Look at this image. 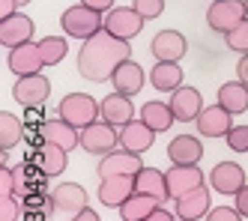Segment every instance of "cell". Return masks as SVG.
Here are the masks:
<instances>
[{
  "instance_id": "obj_1",
  "label": "cell",
  "mask_w": 248,
  "mask_h": 221,
  "mask_svg": "<svg viewBox=\"0 0 248 221\" xmlns=\"http://www.w3.org/2000/svg\"><path fill=\"white\" fill-rule=\"evenodd\" d=\"M126 60H132L129 42L117 39L108 30H99L78 48V75L93 84H102V81H111L120 63H126Z\"/></svg>"
},
{
  "instance_id": "obj_2",
  "label": "cell",
  "mask_w": 248,
  "mask_h": 221,
  "mask_svg": "<svg viewBox=\"0 0 248 221\" xmlns=\"http://www.w3.org/2000/svg\"><path fill=\"white\" fill-rule=\"evenodd\" d=\"M60 27H63L66 36L87 42L90 36H96L99 30H105V18H102V12H96V9H90V6L75 3V6H69V9L60 15Z\"/></svg>"
},
{
  "instance_id": "obj_3",
  "label": "cell",
  "mask_w": 248,
  "mask_h": 221,
  "mask_svg": "<svg viewBox=\"0 0 248 221\" xmlns=\"http://www.w3.org/2000/svg\"><path fill=\"white\" fill-rule=\"evenodd\" d=\"M57 117L72 123L75 128H87L102 117V102H96L90 93H69L57 105Z\"/></svg>"
},
{
  "instance_id": "obj_4",
  "label": "cell",
  "mask_w": 248,
  "mask_h": 221,
  "mask_svg": "<svg viewBox=\"0 0 248 221\" xmlns=\"http://www.w3.org/2000/svg\"><path fill=\"white\" fill-rule=\"evenodd\" d=\"M114 146H120V128L105 123V120H96L87 128H81V150L90 153V156H108L114 153Z\"/></svg>"
},
{
  "instance_id": "obj_5",
  "label": "cell",
  "mask_w": 248,
  "mask_h": 221,
  "mask_svg": "<svg viewBox=\"0 0 248 221\" xmlns=\"http://www.w3.org/2000/svg\"><path fill=\"white\" fill-rule=\"evenodd\" d=\"M245 18V0H212V6L206 9V24L216 33H230Z\"/></svg>"
},
{
  "instance_id": "obj_6",
  "label": "cell",
  "mask_w": 248,
  "mask_h": 221,
  "mask_svg": "<svg viewBox=\"0 0 248 221\" xmlns=\"http://www.w3.org/2000/svg\"><path fill=\"white\" fill-rule=\"evenodd\" d=\"M51 96V81L42 75V72H36V75H24L15 81L12 87V99L24 105V108H42Z\"/></svg>"
},
{
  "instance_id": "obj_7",
  "label": "cell",
  "mask_w": 248,
  "mask_h": 221,
  "mask_svg": "<svg viewBox=\"0 0 248 221\" xmlns=\"http://www.w3.org/2000/svg\"><path fill=\"white\" fill-rule=\"evenodd\" d=\"M105 30L117 39H135V36L144 30V18L138 15L135 6H114L108 15H105Z\"/></svg>"
},
{
  "instance_id": "obj_8",
  "label": "cell",
  "mask_w": 248,
  "mask_h": 221,
  "mask_svg": "<svg viewBox=\"0 0 248 221\" xmlns=\"http://www.w3.org/2000/svg\"><path fill=\"white\" fill-rule=\"evenodd\" d=\"M150 51H153V57L162 60V63H180L188 51V42L180 30H158L150 42Z\"/></svg>"
},
{
  "instance_id": "obj_9",
  "label": "cell",
  "mask_w": 248,
  "mask_h": 221,
  "mask_svg": "<svg viewBox=\"0 0 248 221\" xmlns=\"http://www.w3.org/2000/svg\"><path fill=\"white\" fill-rule=\"evenodd\" d=\"M39 143H54V146H63V150H75L81 146V128H75L72 123H66L63 117L57 120H45L39 126Z\"/></svg>"
},
{
  "instance_id": "obj_10",
  "label": "cell",
  "mask_w": 248,
  "mask_h": 221,
  "mask_svg": "<svg viewBox=\"0 0 248 221\" xmlns=\"http://www.w3.org/2000/svg\"><path fill=\"white\" fill-rule=\"evenodd\" d=\"M6 63H9V72H12V75H18V78H24V75H36V72L45 69L39 42H24V45H18V48H9Z\"/></svg>"
},
{
  "instance_id": "obj_11",
  "label": "cell",
  "mask_w": 248,
  "mask_h": 221,
  "mask_svg": "<svg viewBox=\"0 0 248 221\" xmlns=\"http://www.w3.org/2000/svg\"><path fill=\"white\" fill-rule=\"evenodd\" d=\"M140 168H144V161H140L138 153H129V150H114L108 156H102L99 161V179L105 176H135Z\"/></svg>"
},
{
  "instance_id": "obj_12",
  "label": "cell",
  "mask_w": 248,
  "mask_h": 221,
  "mask_svg": "<svg viewBox=\"0 0 248 221\" xmlns=\"http://www.w3.org/2000/svg\"><path fill=\"white\" fill-rule=\"evenodd\" d=\"M33 33H36L33 18L15 12V15H9V18L0 21V45L3 48H18L24 42H33Z\"/></svg>"
},
{
  "instance_id": "obj_13",
  "label": "cell",
  "mask_w": 248,
  "mask_h": 221,
  "mask_svg": "<svg viewBox=\"0 0 248 221\" xmlns=\"http://www.w3.org/2000/svg\"><path fill=\"white\" fill-rule=\"evenodd\" d=\"M170 108H173L176 123H194V120L201 117V110H203V96H201V90L183 84L180 90H173Z\"/></svg>"
},
{
  "instance_id": "obj_14",
  "label": "cell",
  "mask_w": 248,
  "mask_h": 221,
  "mask_svg": "<svg viewBox=\"0 0 248 221\" xmlns=\"http://www.w3.org/2000/svg\"><path fill=\"white\" fill-rule=\"evenodd\" d=\"M165 176H168V191H170L173 200L203 186V171L198 164H173Z\"/></svg>"
},
{
  "instance_id": "obj_15",
  "label": "cell",
  "mask_w": 248,
  "mask_h": 221,
  "mask_svg": "<svg viewBox=\"0 0 248 221\" xmlns=\"http://www.w3.org/2000/svg\"><path fill=\"white\" fill-rule=\"evenodd\" d=\"M209 186L218 194H236L245 189V171L236 161H218L209 174Z\"/></svg>"
},
{
  "instance_id": "obj_16",
  "label": "cell",
  "mask_w": 248,
  "mask_h": 221,
  "mask_svg": "<svg viewBox=\"0 0 248 221\" xmlns=\"http://www.w3.org/2000/svg\"><path fill=\"white\" fill-rule=\"evenodd\" d=\"M194 123H198V135L201 138H224L230 128H233V114L224 110L221 105H209V108L201 110V117Z\"/></svg>"
},
{
  "instance_id": "obj_17",
  "label": "cell",
  "mask_w": 248,
  "mask_h": 221,
  "mask_svg": "<svg viewBox=\"0 0 248 221\" xmlns=\"http://www.w3.org/2000/svg\"><path fill=\"white\" fill-rule=\"evenodd\" d=\"M135 194V176H105L99 179V200L102 206L120 209Z\"/></svg>"
},
{
  "instance_id": "obj_18",
  "label": "cell",
  "mask_w": 248,
  "mask_h": 221,
  "mask_svg": "<svg viewBox=\"0 0 248 221\" xmlns=\"http://www.w3.org/2000/svg\"><path fill=\"white\" fill-rule=\"evenodd\" d=\"M51 206L66 212V215H78L81 209H87V191L78 182H60V186L51 191Z\"/></svg>"
},
{
  "instance_id": "obj_19",
  "label": "cell",
  "mask_w": 248,
  "mask_h": 221,
  "mask_svg": "<svg viewBox=\"0 0 248 221\" xmlns=\"http://www.w3.org/2000/svg\"><path fill=\"white\" fill-rule=\"evenodd\" d=\"M153 141H155V132L144 120H132V123H126L120 128V146L129 150V153H138V156L147 153L153 146Z\"/></svg>"
},
{
  "instance_id": "obj_20",
  "label": "cell",
  "mask_w": 248,
  "mask_h": 221,
  "mask_svg": "<svg viewBox=\"0 0 248 221\" xmlns=\"http://www.w3.org/2000/svg\"><path fill=\"white\" fill-rule=\"evenodd\" d=\"M102 120L111 123L117 128H123L126 123L135 120V105H132V96H123V93H108L102 99Z\"/></svg>"
},
{
  "instance_id": "obj_21",
  "label": "cell",
  "mask_w": 248,
  "mask_h": 221,
  "mask_svg": "<svg viewBox=\"0 0 248 221\" xmlns=\"http://www.w3.org/2000/svg\"><path fill=\"white\" fill-rule=\"evenodd\" d=\"M135 191H138V194H147V197H155L158 204L170 200L168 176H165L162 171H155V168H147V164L135 174Z\"/></svg>"
},
{
  "instance_id": "obj_22",
  "label": "cell",
  "mask_w": 248,
  "mask_h": 221,
  "mask_svg": "<svg viewBox=\"0 0 248 221\" xmlns=\"http://www.w3.org/2000/svg\"><path fill=\"white\" fill-rule=\"evenodd\" d=\"M111 84L123 96H138L140 90H144V84H147V72L140 69L135 60H126V63H120V69L114 72Z\"/></svg>"
},
{
  "instance_id": "obj_23",
  "label": "cell",
  "mask_w": 248,
  "mask_h": 221,
  "mask_svg": "<svg viewBox=\"0 0 248 221\" xmlns=\"http://www.w3.org/2000/svg\"><path fill=\"white\" fill-rule=\"evenodd\" d=\"M168 158L173 164H198L203 158V143L198 135H176L168 143Z\"/></svg>"
},
{
  "instance_id": "obj_24",
  "label": "cell",
  "mask_w": 248,
  "mask_h": 221,
  "mask_svg": "<svg viewBox=\"0 0 248 221\" xmlns=\"http://www.w3.org/2000/svg\"><path fill=\"white\" fill-rule=\"evenodd\" d=\"M209 189L201 186V189H194L183 197H176V218H183V221H198V218H206L209 212Z\"/></svg>"
},
{
  "instance_id": "obj_25",
  "label": "cell",
  "mask_w": 248,
  "mask_h": 221,
  "mask_svg": "<svg viewBox=\"0 0 248 221\" xmlns=\"http://www.w3.org/2000/svg\"><path fill=\"white\" fill-rule=\"evenodd\" d=\"M69 153L63 150V146H54V143H39L36 156H33V164L39 168L42 176H60L66 171V158Z\"/></svg>"
},
{
  "instance_id": "obj_26",
  "label": "cell",
  "mask_w": 248,
  "mask_h": 221,
  "mask_svg": "<svg viewBox=\"0 0 248 221\" xmlns=\"http://www.w3.org/2000/svg\"><path fill=\"white\" fill-rule=\"evenodd\" d=\"M183 75L186 72L180 69V63H162L158 60L153 69H150V84L158 93H173V90L183 87Z\"/></svg>"
},
{
  "instance_id": "obj_27",
  "label": "cell",
  "mask_w": 248,
  "mask_h": 221,
  "mask_svg": "<svg viewBox=\"0 0 248 221\" xmlns=\"http://www.w3.org/2000/svg\"><path fill=\"white\" fill-rule=\"evenodd\" d=\"M218 105L230 114H245L248 110V84H242L239 78L236 81H227L218 87Z\"/></svg>"
},
{
  "instance_id": "obj_28",
  "label": "cell",
  "mask_w": 248,
  "mask_h": 221,
  "mask_svg": "<svg viewBox=\"0 0 248 221\" xmlns=\"http://www.w3.org/2000/svg\"><path fill=\"white\" fill-rule=\"evenodd\" d=\"M140 120H144L155 135H158V132H168V128L176 123L170 102H158V99H153V102H147L144 108H140Z\"/></svg>"
},
{
  "instance_id": "obj_29",
  "label": "cell",
  "mask_w": 248,
  "mask_h": 221,
  "mask_svg": "<svg viewBox=\"0 0 248 221\" xmlns=\"http://www.w3.org/2000/svg\"><path fill=\"white\" fill-rule=\"evenodd\" d=\"M158 206H162V204H158V200L155 197H147V194H132L129 200H126V204H123L117 212H120V218L123 221H144L147 215H153Z\"/></svg>"
},
{
  "instance_id": "obj_30",
  "label": "cell",
  "mask_w": 248,
  "mask_h": 221,
  "mask_svg": "<svg viewBox=\"0 0 248 221\" xmlns=\"http://www.w3.org/2000/svg\"><path fill=\"white\" fill-rule=\"evenodd\" d=\"M21 135H24V123H21V117L9 114V110H0V150L9 153L12 146H18Z\"/></svg>"
},
{
  "instance_id": "obj_31",
  "label": "cell",
  "mask_w": 248,
  "mask_h": 221,
  "mask_svg": "<svg viewBox=\"0 0 248 221\" xmlns=\"http://www.w3.org/2000/svg\"><path fill=\"white\" fill-rule=\"evenodd\" d=\"M39 51H42L45 66H57V63L66 57L69 45H66L63 36H45V39H39Z\"/></svg>"
},
{
  "instance_id": "obj_32",
  "label": "cell",
  "mask_w": 248,
  "mask_h": 221,
  "mask_svg": "<svg viewBox=\"0 0 248 221\" xmlns=\"http://www.w3.org/2000/svg\"><path fill=\"white\" fill-rule=\"evenodd\" d=\"M224 42L230 51H236V54H248V18L242 24H236L230 33H224Z\"/></svg>"
},
{
  "instance_id": "obj_33",
  "label": "cell",
  "mask_w": 248,
  "mask_h": 221,
  "mask_svg": "<svg viewBox=\"0 0 248 221\" xmlns=\"http://www.w3.org/2000/svg\"><path fill=\"white\" fill-rule=\"evenodd\" d=\"M18 218H21L18 194H0V221H18Z\"/></svg>"
},
{
  "instance_id": "obj_34",
  "label": "cell",
  "mask_w": 248,
  "mask_h": 221,
  "mask_svg": "<svg viewBox=\"0 0 248 221\" xmlns=\"http://www.w3.org/2000/svg\"><path fill=\"white\" fill-rule=\"evenodd\" d=\"M224 141L233 153H248V126H233L224 135Z\"/></svg>"
},
{
  "instance_id": "obj_35",
  "label": "cell",
  "mask_w": 248,
  "mask_h": 221,
  "mask_svg": "<svg viewBox=\"0 0 248 221\" xmlns=\"http://www.w3.org/2000/svg\"><path fill=\"white\" fill-rule=\"evenodd\" d=\"M132 6L138 9V15L144 18V21H153L165 12V0H132Z\"/></svg>"
},
{
  "instance_id": "obj_36",
  "label": "cell",
  "mask_w": 248,
  "mask_h": 221,
  "mask_svg": "<svg viewBox=\"0 0 248 221\" xmlns=\"http://www.w3.org/2000/svg\"><path fill=\"white\" fill-rule=\"evenodd\" d=\"M206 221H242V212L236 206H216L206 212Z\"/></svg>"
},
{
  "instance_id": "obj_37",
  "label": "cell",
  "mask_w": 248,
  "mask_h": 221,
  "mask_svg": "<svg viewBox=\"0 0 248 221\" xmlns=\"http://www.w3.org/2000/svg\"><path fill=\"white\" fill-rule=\"evenodd\" d=\"M0 194H15V174L12 168H0Z\"/></svg>"
},
{
  "instance_id": "obj_38",
  "label": "cell",
  "mask_w": 248,
  "mask_h": 221,
  "mask_svg": "<svg viewBox=\"0 0 248 221\" xmlns=\"http://www.w3.org/2000/svg\"><path fill=\"white\" fill-rule=\"evenodd\" d=\"M78 3L90 6V9H96V12H111V9H114V0H78Z\"/></svg>"
},
{
  "instance_id": "obj_39",
  "label": "cell",
  "mask_w": 248,
  "mask_h": 221,
  "mask_svg": "<svg viewBox=\"0 0 248 221\" xmlns=\"http://www.w3.org/2000/svg\"><path fill=\"white\" fill-rule=\"evenodd\" d=\"M233 197H236V209L242 212V218H248V182H245V189L236 191Z\"/></svg>"
},
{
  "instance_id": "obj_40",
  "label": "cell",
  "mask_w": 248,
  "mask_h": 221,
  "mask_svg": "<svg viewBox=\"0 0 248 221\" xmlns=\"http://www.w3.org/2000/svg\"><path fill=\"white\" fill-rule=\"evenodd\" d=\"M18 12V0H0V21Z\"/></svg>"
},
{
  "instance_id": "obj_41",
  "label": "cell",
  "mask_w": 248,
  "mask_h": 221,
  "mask_svg": "<svg viewBox=\"0 0 248 221\" xmlns=\"http://www.w3.org/2000/svg\"><path fill=\"white\" fill-rule=\"evenodd\" d=\"M236 78L242 84H248V54H239V63H236Z\"/></svg>"
},
{
  "instance_id": "obj_42",
  "label": "cell",
  "mask_w": 248,
  "mask_h": 221,
  "mask_svg": "<svg viewBox=\"0 0 248 221\" xmlns=\"http://www.w3.org/2000/svg\"><path fill=\"white\" fill-rule=\"evenodd\" d=\"M144 221H176V215H173V212H168L165 206H158V209H155L153 215H147Z\"/></svg>"
},
{
  "instance_id": "obj_43",
  "label": "cell",
  "mask_w": 248,
  "mask_h": 221,
  "mask_svg": "<svg viewBox=\"0 0 248 221\" xmlns=\"http://www.w3.org/2000/svg\"><path fill=\"white\" fill-rule=\"evenodd\" d=\"M69 221H102V218H99V215H96V212H93L90 206H87V209H81L78 215H72Z\"/></svg>"
},
{
  "instance_id": "obj_44",
  "label": "cell",
  "mask_w": 248,
  "mask_h": 221,
  "mask_svg": "<svg viewBox=\"0 0 248 221\" xmlns=\"http://www.w3.org/2000/svg\"><path fill=\"white\" fill-rule=\"evenodd\" d=\"M24 3H30V0H18V6H24Z\"/></svg>"
},
{
  "instance_id": "obj_45",
  "label": "cell",
  "mask_w": 248,
  "mask_h": 221,
  "mask_svg": "<svg viewBox=\"0 0 248 221\" xmlns=\"http://www.w3.org/2000/svg\"><path fill=\"white\" fill-rule=\"evenodd\" d=\"M245 12H248V0H245Z\"/></svg>"
},
{
  "instance_id": "obj_46",
  "label": "cell",
  "mask_w": 248,
  "mask_h": 221,
  "mask_svg": "<svg viewBox=\"0 0 248 221\" xmlns=\"http://www.w3.org/2000/svg\"><path fill=\"white\" fill-rule=\"evenodd\" d=\"M176 221H183V218H176Z\"/></svg>"
}]
</instances>
